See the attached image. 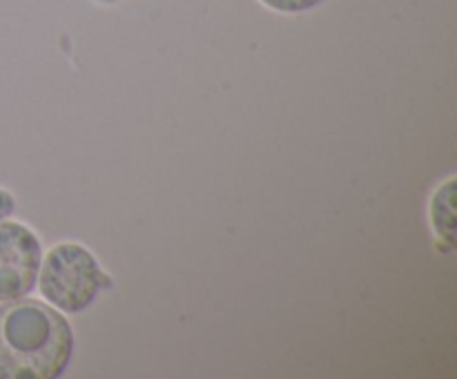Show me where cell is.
Here are the masks:
<instances>
[{"instance_id": "6da1fadb", "label": "cell", "mask_w": 457, "mask_h": 379, "mask_svg": "<svg viewBox=\"0 0 457 379\" xmlns=\"http://www.w3.org/2000/svg\"><path fill=\"white\" fill-rule=\"evenodd\" d=\"M74 352L65 317L36 299L0 306V379H56Z\"/></svg>"}, {"instance_id": "7a4b0ae2", "label": "cell", "mask_w": 457, "mask_h": 379, "mask_svg": "<svg viewBox=\"0 0 457 379\" xmlns=\"http://www.w3.org/2000/svg\"><path fill=\"white\" fill-rule=\"evenodd\" d=\"M38 281L40 294L62 312H80L98 297L112 281L101 270L87 248L79 243H61L49 250Z\"/></svg>"}, {"instance_id": "3957f363", "label": "cell", "mask_w": 457, "mask_h": 379, "mask_svg": "<svg viewBox=\"0 0 457 379\" xmlns=\"http://www.w3.org/2000/svg\"><path fill=\"white\" fill-rule=\"evenodd\" d=\"M43 248L29 227L0 221V303L27 297L38 279Z\"/></svg>"}, {"instance_id": "277c9868", "label": "cell", "mask_w": 457, "mask_h": 379, "mask_svg": "<svg viewBox=\"0 0 457 379\" xmlns=\"http://www.w3.org/2000/svg\"><path fill=\"white\" fill-rule=\"evenodd\" d=\"M431 223L436 235L449 245L455 248V178H449L445 185L436 190L431 199Z\"/></svg>"}, {"instance_id": "5b68a950", "label": "cell", "mask_w": 457, "mask_h": 379, "mask_svg": "<svg viewBox=\"0 0 457 379\" xmlns=\"http://www.w3.org/2000/svg\"><path fill=\"white\" fill-rule=\"evenodd\" d=\"M263 4H268L275 12H286V13H295V12H306V9L315 7L317 3L321 0H262Z\"/></svg>"}, {"instance_id": "8992f818", "label": "cell", "mask_w": 457, "mask_h": 379, "mask_svg": "<svg viewBox=\"0 0 457 379\" xmlns=\"http://www.w3.org/2000/svg\"><path fill=\"white\" fill-rule=\"evenodd\" d=\"M13 196L9 194V192H4V190H0V221H3V218H7L9 214L13 212Z\"/></svg>"}, {"instance_id": "52a82bcc", "label": "cell", "mask_w": 457, "mask_h": 379, "mask_svg": "<svg viewBox=\"0 0 457 379\" xmlns=\"http://www.w3.org/2000/svg\"><path fill=\"white\" fill-rule=\"evenodd\" d=\"M105 3H112V0H105Z\"/></svg>"}]
</instances>
